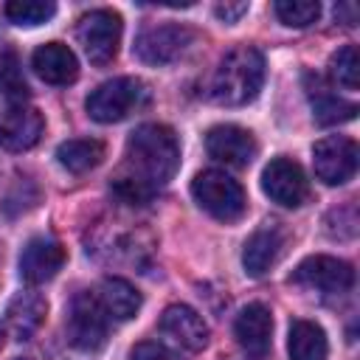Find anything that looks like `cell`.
Segmentation results:
<instances>
[{"label":"cell","mask_w":360,"mask_h":360,"mask_svg":"<svg viewBox=\"0 0 360 360\" xmlns=\"http://www.w3.org/2000/svg\"><path fill=\"white\" fill-rule=\"evenodd\" d=\"M17 360H31V357H17Z\"/></svg>","instance_id":"obj_30"},{"label":"cell","mask_w":360,"mask_h":360,"mask_svg":"<svg viewBox=\"0 0 360 360\" xmlns=\"http://www.w3.org/2000/svg\"><path fill=\"white\" fill-rule=\"evenodd\" d=\"M65 264V248L53 236H34L20 253V278L28 284H42L53 278Z\"/></svg>","instance_id":"obj_13"},{"label":"cell","mask_w":360,"mask_h":360,"mask_svg":"<svg viewBox=\"0 0 360 360\" xmlns=\"http://www.w3.org/2000/svg\"><path fill=\"white\" fill-rule=\"evenodd\" d=\"M287 349H290V360H326L329 340H326V332L315 321L298 318L290 323Z\"/></svg>","instance_id":"obj_21"},{"label":"cell","mask_w":360,"mask_h":360,"mask_svg":"<svg viewBox=\"0 0 360 360\" xmlns=\"http://www.w3.org/2000/svg\"><path fill=\"white\" fill-rule=\"evenodd\" d=\"M205 152L225 163V166H248L256 152H259V143L253 138V132H248L245 127H236V124H217L208 129L205 135Z\"/></svg>","instance_id":"obj_12"},{"label":"cell","mask_w":360,"mask_h":360,"mask_svg":"<svg viewBox=\"0 0 360 360\" xmlns=\"http://www.w3.org/2000/svg\"><path fill=\"white\" fill-rule=\"evenodd\" d=\"M273 8H276V17L290 28H307L321 17L318 0H278Z\"/></svg>","instance_id":"obj_25"},{"label":"cell","mask_w":360,"mask_h":360,"mask_svg":"<svg viewBox=\"0 0 360 360\" xmlns=\"http://www.w3.org/2000/svg\"><path fill=\"white\" fill-rule=\"evenodd\" d=\"M292 281L307 287V290H318L326 295H340L354 284V270L349 262L335 259V256H307L295 270H292Z\"/></svg>","instance_id":"obj_9"},{"label":"cell","mask_w":360,"mask_h":360,"mask_svg":"<svg viewBox=\"0 0 360 360\" xmlns=\"http://www.w3.org/2000/svg\"><path fill=\"white\" fill-rule=\"evenodd\" d=\"M194 42V31L186 25H152L143 28L135 39V56L143 65H169L180 59Z\"/></svg>","instance_id":"obj_8"},{"label":"cell","mask_w":360,"mask_h":360,"mask_svg":"<svg viewBox=\"0 0 360 360\" xmlns=\"http://www.w3.org/2000/svg\"><path fill=\"white\" fill-rule=\"evenodd\" d=\"M96 295L107 318H115V321H129L141 309V292L127 278H118V276H107L98 284Z\"/></svg>","instance_id":"obj_20"},{"label":"cell","mask_w":360,"mask_h":360,"mask_svg":"<svg viewBox=\"0 0 360 360\" xmlns=\"http://www.w3.org/2000/svg\"><path fill=\"white\" fill-rule=\"evenodd\" d=\"M45 312H48V304L39 292H20L11 298L6 309V332L14 340H31L39 332Z\"/></svg>","instance_id":"obj_19"},{"label":"cell","mask_w":360,"mask_h":360,"mask_svg":"<svg viewBox=\"0 0 360 360\" xmlns=\"http://www.w3.org/2000/svg\"><path fill=\"white\" fill-rule=\"evenodd\" d=\"M233 335H236V343L248 354L262 357L270 349V340H273V315H270V309L264 304H248L233 321Z\"/></svg>","instance_id":"obj_16"},{"label":"cell","mask_w":360,"mask_h":360,"mask_svg":"<svg viewBox=\"0 0 360 360\" xmlns=\"http://www.w3.org/2000/svg\"><path fill=\"white\" fill-rule=\"evenodd\" d=\"M76 37L93 65H110L121 45V17L112 8H93L79 20Z\"/></svg>","instance_id":"obj_5"},{"label":"cell","mask_w":360,"mask_h":360,"mask_svg":"<svg viewBox=\"0 0 360 360\" xmlns=\"http://www.w3.org/2000/svg\"><path fill=\"white\" fill-rule=\"evenodd\" d=\"M214 14L222 20V22H236L242 14H248V3H219L214 8Z\"/></svg>","instance_id":"obj_28"},{"label":"cell","mask_w":360,"mask_h":360,"mask_svg":"<svg viewBox=\"0 0 360 360\" xmlns=\"http://www.w3.org/2000/svg\"><path fill=\"white\" fill-rule=\"evenodd\" d=\"M264 84V56L250 45H239L222 56L211 79V98L222 107H245Z\"/></svg>","instance_id":"obj_2"},{"label":"cell","mask_w":360,"mask_h":360,"mask_svg":"<svg viewBox=\"0 0 360 360\" xmlns=\"http://www.w3.org/2000/svg\"><path fill=\"white\" fill-rule=\"evenodd\" d=\"M107 321L96 292H76L68 312V340L82 352H98L107 340Z\"/></svg>","instance_id":"obj_6"},{"label":"cell","mask_w":360,"mask_h":360,"mask_svg":"<svg viewBox=\"0 0 360 360\" xmlns=\"http://www.w3.org/2000/svg\"><path fill=\"white\" fill-rule=\"evenodd\" d=\"M357 143L346 135H326L312 146V166L326 186H343L357 172Z\"/></svg>","instance_id":"obj_7"},{"label":"cell","mask_w":360,"mask_h":360,"mask_svg":"<svg viewBox=\"0 0 360 360\" xmlns=\"http://www.w3.org/2000/svg\"><path fill=\"white\" fill-rule=\"evenodd\" d=\"M262 188L273 202H278L284 208H298L309 194V183H307L304 169L290 158H273L264 166Z\"/></svg>","instance_id":"obj_10"},{"label":"cell","mask_w":360,"mask_h":360,"mask_svg":"<svg viewBox=\"0 0 360 360\" xmlns=\"http://www.w3.org/2000/svg\"><path fill=\"white\" fill-rule=\"evenodd\" d=\"M56 160L73 174L90 172L104 160V143L96 138H70L56 146Z\"/></svg>","instance_id":"obj_22"},{"label":"cell","mask_w":360,"mask_h":360,"mask_svg":"<svg viewBox=\"0 0 360 360\" xmlns=\"http://www.w3.org/2000/svg\"><path fill=\"white\" fill-rule=\"evenodd\" d=\"M287 245V231L278 222H264L262 228H256L245 248H242V267L248 276H264L281 256Z\"/></svg>","instance_id":"obj_14"},{"label":"cell","mask_w":360,"mask_h":360,"mask_svg":"<svg viewBox=\"0 0 360 360\" xmlns=\"http://www.w3.org/2000/svg\"><path fill=\"white\" fill-rule=\"evenodd\" d=\"M3 338H6V332H3V329H0V346H3Z\"/></svg>","instance_id":"obj_29"},{"label":"cell","mask_w":360,"mask_h":360,"mask_svg":"<svg viewBox=\"0 0 360 360\" xmlns=\"http://www.w3.org/2000/svg\"><path fill=\"white\" fill-rule=\"evenodd\" d=\"M160 332L188 352H200L208 346V326H205L202 315L186 304H172L163 309Z\"/></svg>","instance_id":"obj_15"},{"label":"cell","mask_w":360,"mask_h":360,"mask_svg":"<svg viewBox=\"0 0 360 360\" xmlns=\"http://www.w3.org/2000/svg\"><path fill=\"white\" fill-rule=\"evenodd\" d=\"M0 93L8 96L11 101H22L28 96L22 62L11 48H0Z\"/></svg>","instance_id":"obj_23"},{"label":"cell","mask_w":360,"mask_h":360,"mask_svg":"<svg viewBox=\"0 0 360 360\" xmlns=\"http://www.w3.org/2000/svg\"><path fill=\"white\" fill-rule=\"evenodd\" d=\"M191 194L202 211H208L214 219H222V222H236L248 208L245 188L219 169L200 172L191 180Z\"/></svg>","instance_id":"obj_4"},{"label":"cell","mask_w":360,"mask_h":360,"mask_svg":"<svg viewBox=\"0 0 360 360\" xmlns=\"http://www.w3.org/2000/svg\"><path fill=\"white\" fill-rule=\"evenodd\" d=\"M129 360H180V357L155 340H143L129 352Z\"/></svg>","instance_id":"obj_27"},{"label":"cell","mask_w":360,"mask_h":360,"mask_svg":"<svg viewBox=\"0 0 360 360\" xmlns=\"http://www.w3.org/2000/svg\"><path fill=\"white\" fill-rule=\"evenodd\" d=\"M34 73L48 84H70L79 76V59L76 53L62 42H45L31 56Z\"/></svg>","instance_id":"obj_17"},{"label":"cell","mask_w":360,"mask_h":360,"mask_svg":"<svg viewBox=\"0 0 360 360\" xmlns=\"http://www.w3.org/2000/svg\"><path fill=\"white\" fill-rule=\"evenodd\" d=\"M304 87L315 112L318 124H340V121H352L357 112V104L343 101L338 93H332V87L326 84L323 76L318 73H304Z\"/></svg>","instance_id":"obj_18"},{"label":"cell","mask_w":360,"mask_h":360,"mask_svg":"<svg viewBox=\"0 0 360 360\" xmlns=\"http://www.w3.org/2000/svg\"><path fill=\"white\" fill-rule=\"evenodd\" d=\"M329 73H332L335 84H340L346 90H357V79H360L357 48L354 45H343L340 51H335L332 59H329Z\"/></svg>","instance_id":"obj_26"},{"label":"cell","mask_w":360,"mask_h":360,"mask_svg":"<svg viewBox=\"0 0 360 360\" xmlns=\"http://www.w3.org/2000/svg\"><path fill=\"white\" fill-rule=\"evenodd\" d=\"M149 98V90L141 79L135 76H118V79H110L104 84H98L84 107H87V115L98 124H115V121H124L129 112H135L138 107H143Z\"/></svg>","instance_id":"obj_3"},{"label":"cell","mask_w":360,"mask_h":360,"mask_svg":"<svg viewBox=\"0 0 360 360\" xmlns=\"http://www.w3.org/2000/svg\"><path fill=\"white\" fill-rule=\"evenodd\" d=\"M3 11L14 25L34 28V25L48 22L56 14V3H51V0H8Z\"/></svg>","instance_id":"obj_24"},{"label":"cell","mask_w":360,"mask_h":360,"mask_svg":"<svg viewBox=\"0 0 360 360\" xmlns=\"http://www.w3.org/2000/svg\"><path fill=\"white\" fill-rule=\"evenodd\" d=\"M180 169V143L166 124H141L127 138L124 166L112 180V194L124 202L143 205Z\"/></svg>","instance_id":"obj_1"},{"label":"cell","mask_w":360,"mask_h":360,"mask_svg":"<svg viewBox=\"0 0 360 360\" xmlns=\"http://www.w3.org/2000/svg\"><path fill=\"white\" fill-rule=\"evenodd\" d=\"M45 118L37 107L11 101L0 110V146L8 152H25L42 138Z\"/></svg>","instance_id":"obj_11"}]
</instances>
